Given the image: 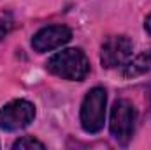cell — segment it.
<instances>
[{
    "mask_svg": "<svg viewBox=\"0 0 151 150\" xmlns=\"http://www.w3.org/2000/svg\"><path fill=\"white\" fill-rule=\"evenodd\" d=\"M106 103H107V94L102 87H95L88 90L81 103V127L88 134H97L102 131L104 122H106Z\"/></svg>",
    "mask_w": 151,
    "mask_h": 150,
    "instance_id": "obj_2",
    "label": "cell"
},
{
    "mask_svg": "<svg viewBox=\"0 0 151 150\" xmlns=\"http://www.w3.org/2000/svg\"><path fill=\"white\" fill-rule=\"evenodd\" d=\"M12 149H44V143L35 140L34 136H23L14 141Z\"/></svg>",
    "mask_w": 151,
    "mask_h": 150,
    "instance_id": "obj_9",
    "label": "cell"
},
{
    "mask_svg": "<svg viewBox=\"0 0 151 150\" xmlns=\"http://www.w3.org/2000/svg\"><path fill=\"white\" fill-rule=\"evenodd\" d=\"M12 27H14V18H12L11 11L0 9V41L11 34Z\"/></svg>",
    "mask_w": 151,
    "mask_h": 150,
    "instance_id": "obj_8",
    "label": "cell"
},
{
    "mask_svg": "<svg viewBox=\"0 0 151 150\" xmlns=\"http://www.w3.org/2000/svg\"><path fill=\"white\" fill-rule=\"evenodd\" d=\"M72 39V30L65 25H49L40 28L32 37V48L37 53L53 51L63 44H67Z\"/></svg>",
    "mask_w": 151,
    "mask_h": 150,
    "instance_id": "obj_6",
    "label": "cell"
},
{
    "mask_svg": "<svg viewBox=\"0 0 151 150\" xmlns=\"http://www.w3.org/2000/svg\"><path fill=\"white\" fill-rule=\"evenodd\" d=\"M35 118V106L27 99H14L0 111V127L5 131H19Z\"/></svg>",
    "mask_w": 151,
    "mask_h": 150,
    "instance_id": "obj_4",
    "label": "cell"
},
{
    "mask_svg": "<svg viewBox=\"0 0 151 150\" xmlns=\"http://www.w3.org/2000/svg\"><path fill=\"white\" fill-rule=\"evenodd\" d=\"M151 67V51H142L134 58H128V62L125 64L123 76L125 78H135V76L144 74L146 71H150Z\"/></svg>",
    "mask_w": 151,
    "mask_h": 150,
    "instance_id": "obj_7",
    "label": "cell"
},
{
    "mask_svg": "<svg viewBox=\"0 0 151 150\" xmlns=\"http://www.w3.org/2000/svg\"><path fill=\"white\" fill-rule=\"evenodd\" d=\"M135 120H137V111L128 99H118L113 104L109 129L113 138L119 145H128V141L132 140L135 131Z\"/></svg>",
    "mask_w": 151,
    "mask_h": 150,
    "instance_id": "obj_3",
    "label": "cell"
},
{
    "mask_svg": "<svg viewBox=\"0 0 151 150\" xmlns=\"http://www.w3.org/2000/svg\"><path fill=\"white\" fill-rule=\"evenodd\" d=\"M132 50H134V42L127 36H111L102 42L100 62L106 69L125 66L132 57Z\"/></svg>",
    "mask_w": 151,
    "mask_h": 150,
    "instance_id": "obj_5",
    "label": "cell"
},
{
    "mask_svg": "<svg viewBox=\"0 0 151 150\" xmlns=\"http://www.w3.org/2000/svg\"><path fill=\"white\" fill-rule=\"evenodd\" d=\"M144 28H146V32L151 36V12L146 16V20H144Z\"/></svg>",
    "mask_w": 151,
    "mask_h": 150,
    "instance_id": "obj_10",
    "label": "cell"
},
{
    "mask_svg": "<svg viewBox=\"0 0 151 150\" xmlns=\"http://www.w3.org/2000/svg\"><path fill=\"white\" fill-rule=\"evenodd\" d=\"M47 71L51 74L69 79V81H83L90 73V60L79 48H67L53 55L47 64Z\"/></svg>",
    "mask_w": 151,
    "mask_h": 150,
    "instance_id": "obj_1",
    "label": "cell"
}]
</instances>
